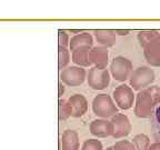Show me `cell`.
Returning a JSON list of instances; mask_svg holds the SVG:
<instances>
[{
	"label": "cell",
	"instance_id": "1",
	"mask_svg": "<svg viewBox=\"0 0 160 150\" xmlns=\"http://www.w3.org/2000/svg\"><path fill=\"white\" fill-rule=\"evenodd\" d=\"M155 79L156 73L153 69H151V67H147V66H141L133 70L128 80H129V85L131 89L140 91V90L146 89L149 86H151Z\"/></svg>",
	"mask_w": 160,
	"mask_h": 150
},
{
	"label": "cell",
	"instance_id": "2",
	"mask_svg": "<svg viewBox=\"0 0 160 150\" xmlns=\"http://www.w3.org/2000/svg\"><path fill=\"white\" fill-rule=\"evenodd\" d=\"M92 111L100 119H108L118 113V107L112 98L107 93H101L93 98Z\"/></svg>",
	"mask_w": 160,
	"mask_h": 150
},
{
	"label": "cell",
	"instance_id": "3",
	"mask_svg": "<svg viewBox=\"0 0 160 150\" xmlns=\"http://www.w3.org/2000/svg\"><path fill=\"white\" fill-rule=\"evenodd\" d=\"M132 71V62L123 56H118V57L113 58L109 67V73L112 76L113 79L120 81V82H123L129 79Z\"/></svg>",
	"mask_w": 160,
	"mask_h": 150
},
{
	"label": "cell",
	"instance_id": "4",
	"mask_svg": "<svg viewBox=\"0 0 160 150\" xmlns=\"http://www.w3.org/2000/svg\"><path fill=\"white\" fill-rule=\"evenodd\" d=\"M135 115L139 118H149L153 112L156 103L147 89L138 91L135 98Z\"/></svg>",
	"mask_w": 160,
	"mask_h": 150
},
{
	"label": "cell",
	"instance_id": "5",
	"mask_svg": "<svg viewBox=\"0 0 160 150\" xmlns=\"http://www.w3.org/2000/svg\"><path fill=\"white\" fill-rule=\"evenodd\" d=\"M135 98L136 95L133 93V90L130 88V86L126 85H120L116 87L112 93V100L116 103L118 108L122 110H128L132 107L135 103Z\"/></svg>",
	"mask_w": 160,
	"mask_h": 150
},
{
	"label": "cell",
	"instance_id": "6",
	"mask_svg": "<svg viewBox=\"0 0 160 150\" xmlns=\"http://www.w3.org/2000/svg\"><path fill=\"white\" fill-rule=\"evenodd\" d=\"M87 83L93 90H103L110 83V73L109 70L98 69L96 67L90 68L87 73Z\"/></svg>",
	"mask_w": 160,
	"mask_h": 150
},
{
	"label": "cell",
	"instance_id": "7",
	"mask_svg": "<svg viewBox=\"0 0 160 150\" xmlns=\"http://www.w3.org/2000/svg\"><path fill=\"white\" fill-rule=\"evenodd\" d=\"M87 72L83 68L71 66L61 70L60 72V81L63 85H67L69 87H78L85 82Z\"/></svg>",
	"mask_w": 160,
	"mask_h": 150
},
{
	"label": "cell",
	"instance_id": "8",
	"mask_svg": "<svg viewBox=\"0 0 160 150\" xmlns=\"http://www.w3.org/2000/svg\"><path fill=\"white\" fill-rule=\"evenodd\" d=\"M111 123L113 127V135L112 138L115 139H120V138H125L131 132L132 126L130 122V119L125 113H119L111 117Z\"/></svg>",
	"mask_w": 160,
	"mask_h": 150
},
{
	"label": "cell",
	"instance_id": "9",
	"mask_svg": "<svg viewBox=\"0 0 160 150\" xmlns=\"http://www.w3.org/2000/svg\"><path fill=\"white\" fill-rule=\"evenodd\" d=\"M89 131L92 136L97 138H107L112 137L113 127L111 121L108 119H95L90 122Z\"/></svg>",
	"mask_w": 160,
	"mask_h": 150
},
{
	"label": "cell",
	"instance_id": "10",
	"mask_svg": "<svg viewBox=\"0 0 160 150\" xmlns=\"http://www.w3.org/2000/svg\"><path fill=\"white\" fill-rule=\"evenodd\" d=\"M109 59L108 48L96 46L92 47L89 51V62L90 65H93V67L98 69H106Z\"/></svg>",
	"mask_w": 160,
	"mask_h": 150
},
{
	"label": "cell",
	"instance_id": "11",
	"mask_svg": "<svg viewBox=\"0 0 160 150\" xmlns=\"http://www.w3.org/2000/svg\"><path fill=\"white\" fill-rule=\"evenodd\" d=\"M67 101L71 107V117L80 118L88 111V100L81 93H75Z\"/></svg>",
	"mask_w": 160,
	"mask_h": 150
},
{
	"label": "cell",
	"instance_id": "12",
	"mask_svg": "<svg viewBox=\"0 0 160 150\" xmlns=\"http://www.w3.org/2000/svg\"><path fill=\"white\" fill-rule=\"evenodd\" d=\"M143 57L151 67H160V39L143 48Z\"/></svg>",
	"mask_w": 160,
	"mask_h": 150
},
{
	"label": "cell",
	"instance_id": "13",
	"mask_svg": "<svg viewBox=\"0 0 160 150\" xmlns=\"http://www.w3.org/2000/svg\"><path fill=\"white\" fill-rule=\"evenodd\" d=\"M60 145H61V150H79L80 141L78 132L72 129L65 130L61 136Z\"/></svg>",
	"mask_w": 160,
	"mask_h": 150
},
{
	"label": "cell",
	"instance_id": "14",
	"mask_svg": "<svg viewBox=\"0 0 160 150\" xmlns=\"http://www.w3.org/2000/svg\"><path fill=\"white\" fill-rule=\"evenodd\" d=\"M97 42L101 47H112L116 43V33L112 29H95L92 31Z\"/></svg>",
	"mask_w": 160,
	"mask_h": 150
},
{
	"label": "cell",
	"instance_id": "15",
	"mask_svg": "<svg viewBox=\"0 0 160 150\" xmlns=\"http://www.w3.org/2000/svg\"><path fill=\"white\" fill-rule=\"evenodd\" d=\"M92 43L93 38L91 33L83 31V32L71 37V39L69 40V50L72 51L80 47H92Z\"/></svg>",
	"mask_w": 160,
	"mask_h": 150
},
{
	"label": "cell",
	"instance_id": "16",
	"mask_svg": "<svg viewBox=\"0 0 160 150\" xmlns=\"http://www.w3.org/2000/svg\"><path fill=\"white\" fill-rule=\"evenodd\" d=\"M91 47H80L77 49L72 50V55H71V59L77 67L80 68H87L89 67V51Z\"/></svg>",
	"mask_w": 160,
	"mask_h": 150
},
{
	"label": "cell",
	"instance_id": "17",
	"mask_svg": "<svg viewBox=\"0 0 160 150\" xmlns=\"http://www.w3.org/2000/svg\"><path fill=\"white\" fill-rule=\"evenodd\" d=\"M138 41H139L140 46L145 48L147 45L157 41L160 39V35L158 32V30H140L137 35Z\"/></svg>",
	"mask_w": 160,
	"mask_h": 150
},
{
	"label": "cell",
	"instance_id": "18",
	"mask_svg": "<svg viewBox=\"0 0 160 150\" xmlns=\"http://www.w3.org/2000/svg\"><path fill=\"white\" fill-rule=\"evenodd\" d=\"M136 150H149L150 148V138L146 133H138L133 137L132 141Z\"/></svg>",
	"mask_w": 160,
	"mask_h": 150
},
{
	"label": "cell",
	"instance_id": "19",
	"mask_svg": "<svg viewBox=\"0 0 160 150\" xmlns=\"http://www.w3.org/2000/svg\"><path fill=\"white\" fill-rule=\"evenodd\" d=\"M58 117L60 121H65L71 117V107L65 99H59L58 102Z\"/></svg>",
	"mask_w": 160,
	"mask_h": 150
},
{
	"label": "cell",
	"instance_id": "20",
	"mask_svg": "<svg viewBox=\"0 0 160 150\" xmlns=\"http://www.w3.org/2000/svg\"><path fill=\"white\" fill-rule=\"evenodd\" d=\"M70 61V50L66 47H58V65L59 69L62 70L68 66Z\"/></svg>",
	"mask_w": 160,
	"mask_h": 150
},
{
	"label": "cell",
	"instance_id": "21",
	"mask_svg": "<svg viewBox=\"0 0 160 150\" xmlns=\"http://www.w3.org/2000/svg\"><path fill=\"white\" fill-rule=\"evenodd\" d=\"M80 150H103L102 143L98 139H87Z\"/></svg>",
	"mask_w": 160,
	"mask_h": 150
},
{
	"label": "cell",
	"instance_id": "22",
	"mask_svg": "<svg viewBox=\"0 0 160 150\" xmlns=\"http://www.w3.org/2000/svg\"><path fill=\"white\" fill-rule=\"evenodd\" d=\"M113 150H136L135 146L129 140H119L112 146Z\"/></svg>",
	"mask_w": 160,
	"mask_h": 150
},
{
	"label": "cell",
	"instance_id": "23",
	"mask_svg": "<svg viewBox=\"0 0 160 150\" xmlns=\"http://www.w3.org/2000/svg\"><path fill=\"white\" fill-rule=\"evenodd\" d=\"M69 35L66 30H58V42L59 47H69Z\"/></svg>",
	"mask_w": 160,
	"mask_h": 150
},
{
	"label": "cell",
	"instance_id": "24",
	"mask_svg": "<svg viewBox=\"0 0 160 150\" xmlns=\"http://www.w3.org/2000/svg\"><path fill=\"white\" fill-rule=\"evenodd\" d=\"M146 89L148 90V92L150 93L151 98L153 99L156 106L159 105L160 103V87L159 86H151V87H148V88H146Z\"/></svg>",
	"mask_w": 160,
	"mask_h": 150
},
{
	"label": "cell",
	"instance_id": "25",
	"mask_svg": "<svg viewBox=\"0 0 160 150\" xmlns=\"http://www.w3.org/2000/svg\"><path fill=\"white\" fill-rule=\"evenodd\" d=\"M63 93H65V85L61 81H59V85H58V97L61 99Z\"/></svg>",
	"mask_w": 160,
	"mask_h": 150
},
{
	"label": "cell",
	"instance_id": "26",
	"mask_svg": "<svg viewBox=\"0 0 160 150\" xmlns=\"http://www.w3.org/2000/svg\"><path fill=\"white\" fill-rule=\"evenodd\" d=\"M129 32H130V30H128V29H116L115 30V33H116V36H127V35H129Z\"/></svg>",
	"mask_w": 160,
	"mask_h": 150
},
{
	"label": "cell",
	"instance_id": "27",
	"mask_svg": "<svg viewBox=\"0 0 160 150\" xmlns=\"http://www.w3.org/2000/svg\"><path fill=\"white\" fill-rule=\"evenodd\" d=\"M149 150H160V142H153L150 145Z\"/></svg>",
	"mask_w": 160,
	"mask_h": 150
},
{
	"label": "cell",
	"instance_id": "28",
	"mask_svg": "<svg viewBox=\"0 0 160 150\" xmlns=\"http://www.w3.org/2000/svg\"><path fill=\"white\" fill-rule=\"evenodd\" d=\"M156 119H157V122L158 125L160 126V106H158L157 108H156Z\"/></svg>",
	"mask_w": 160,
	"mask_h": 150
},
{
	"label": "cell",
	"instance_id": "29",
	"mask_svg": "<svg viewBox=\"0 0 160 150\" xmlns=\"http://www.w3.org/2000/svg\"><path fill=\"white\" fill-rule=\"evenodd\" d=\"M67 32H69V33H72V35H78V33H81L82 31L81 30H79V29H70V30H66Z\"/></svg>",
	"mask_w": 160,
	"mask_h": 150
},
{
	"label": "cell",
	"instance_id": "30",
	"mask_svg": "<svg viewBox=\"0 0 160 150\" xmlns=\"http://www.w3.org/2000/svg\"><path fill=\"white\" fill-rule=\"evenodd\" d=\"M106 150H113V148H112V146H111V147H108L107 149Z\"/></svg>",
	"mask_w": 160,
	"mask_h": 150
},
{
	"label": "cell",
	"instance_id": "31",
	"mask_svg": "<svg viewBox=\"0 0 160 150\" xmlns=\"http://www.w3.org/2000/svg\"><path fill=\"white\" fill-rule=\"evenodd\" d=\"M158 32H159V35H160V30H159V31H158Z\"/></svg>",
	"mask_w": 160,
	"mask_h": 150
}]
</instances>
